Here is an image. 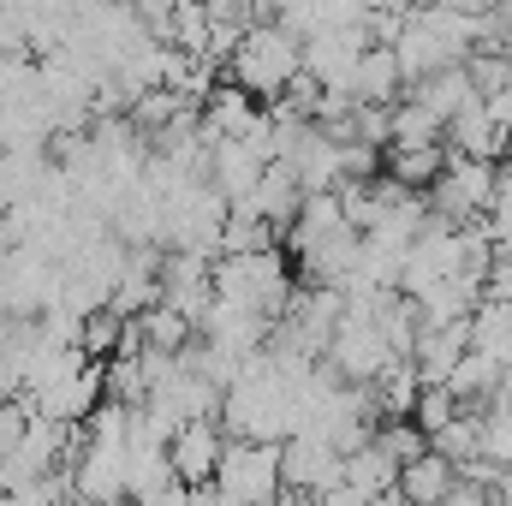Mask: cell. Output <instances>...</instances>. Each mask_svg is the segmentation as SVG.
<instances>
[{
  "instance_id": "19",
  "label": "cell",
  "mask_w": 512,
  "mask_h": 506,
  "mask_svg": "<svg viewBox=\"0 0 512 506\" xmlns=\"http://www.w3.org/2000/svg\"><path fill=\"white\" fill-rule=\"evenodd\" d=\"M126 328H131V316H120L114 304H108V310H96V316H84V358H96V364L120 358Z\"/></svg>"
},
{
  "instance_id": "7",
  "label": "cell",
  "mask_w": 512,
  "mask_h": 506,
  "mask_svg": "<svg viewBox=\"0 0 512 506\" xmlns=\"http://www.w3.org/2000/svg\"><path fill=\"white\" fill-rule=\"evenodd\" d=\"M262 155H256L245 137H209V179L227 203H251L256 185H262Z\"/></svg>"
},
{
  "instance_id": "20",
  "label": "cell",
  "mask_w": 512,
  "mask_h": 506,
  "mask_svg": "<svg viewBox=\"0 0 512 506\" xmlns=\"http://www.w3.org/2000/svg\"><path fill=\"white\" fill-rule=\"evenodd\" d=\"M465 66H471L477 96H501V90H512V54H501V48H477Z\"/></svg>"
},
{
  "instance_id": "17",
  "label": "cell",
  "mask_w": 512,
  "mask_h": 506,
  "mask_svg": "<svg viewBox=\"0 0 512 506\" xmlns=\"http://www.w3.org/2000/svg\"><path fill=\"white\" fill-rule=\"evenodd\" d=\"M429 143H447V126H441L423 102L399 96V102H393V143H387V149H429Z\"/></svg>"
},
{
  "instance_id": "10",
  "label": "cell",
  "mask_w": 512,
  "mask_h": 506,
  "mask_svg": "<svg viewBox=\"0 0 512 506\" xmlns=\"http://www.w3.org/2000/svg\"><path fill=\"white\" fill-rule=\"evenodd\" d=\"M447 143H453V155H477V161H507L512 155V137L495 126V114H489L483 96L447 120Z\"/></svg>"
},
{
  "instance_id": "6",
  "label": "cell",
  "mask_w": 512,
  "mask_h": 506,
  "mask_svg": "<svg viewBox=\"0 0 512 506\" xmlns=\"http://www.w3.org/2000/svg\"><path fill=\"white\" fill-rule=\"evenodd\" d=\"M30 399H36V411L54 417V423H90V411L108 399V364H84V370H72V376L48 381V387L30 393Z\"/></svg>"
},
{
  "instance_id": "3",
  "label": "cell",
  "mask_w": 512,
  "mask_h": 506,
  "mask_svg": "<svg viewBox=\"0 0 512 506\" xmlns=\"http://www.w3.org/2000/svg\"><path fill=\"white\" fill-rule=\"evenodd\" d=\"M370 42H376V36H370V18H364V24L316 30V36H304V72H310L322 90H352L358 60H364V48H370Z\"/></svg>"
},
{
  "instance_id": "1",
  "label": "cell",
  "mask_w": 512,
  "mask_h": 506,
  "mask_svg": "<svg viewBox=\"0 0 512 506\" xmlns=\"http://www.w3.org/2000/svg\"><path fill=\"white\" fill-rule=\"evenodd\" d=\"M227 78L245 84L256 102H280L298 78H304V36L286 30L280 18H262L239 36V48L227 54Z\"/></svg>"
},
{
  "instance_id": "8",
  "label": "cell",
  "mask_w": 512,
  "mask_h": 506,
  "mask_svg": "<svg viewBox=\"0 0 512 506\" xmlns=\"http://www.w3.org/2000/svg\"><path fill=\"white\" fill-rule=\"evenodd\" d=\"M471 358V322H447V328H423L417 334V352H411V364H417V376L423 387H447L453 370Z\"/></svg>"
},
{
  "instance_id": "2",
  "label": "cell",
  "mask_w": 512,
  "mask_h": 506,
  "mask_svg": "<svg viewBox=\"0 0 512 506\" xmlns=\"http://www.w3.org/2000/svg\"><path fill=\"white\" fill-rule=\"evenodd\" d=\"M286 441H227V459L215 471V489L245 506H274L286 495Z\"/></svg>"
},
{
  "instance_id": "9",
  "label": "cell",
  "mask_w": 512,
  "mask_h": 506,
  "mask_svg": "<svg viewBox=\"0 0 512 506\" xmlns=\"http://www.w3.org/2000/svg\"><path fill=\"white\" fill-rule=\"evenodd\" d=\"M304 197H310V191H304L298 167H292V161H268V167H262V185H256V197L245 209H256V215H262L268 227H280V239H286V227L298 221ZM233 209H239V203H233Z\"/></svg>"
},
{
  "instance_id": "18",
  "label": "cell",
  "mask_w": 512,
  "mask_h": 506,
  "mask_svg": "<svg viewBox=\"0 0 512 506\" xmlns=\"http://www.w3.org/2000/svg\"><path fill=\"white\" fill-rule=\"evenodd\" d=\"M429 447H435L441 459H453V465L483 459V411H459L447 429H435V435H429Z\"/></svg>"
},
{
  "instance_id": "12",
  "label": "cell",
  "mask_w": 512,
  "mask_h": 506,
  "mask_svg": "<svg viewBox=\"0 0 512 506\" xmlns=\"http://www.w3.org/2000/svg\"><path fill=\"white\" fill-rule=\"evenodd\" d=\"M262 114H268V102H256L245 84L227 78V84H215V96L203 102V131H209V137H245Z\"/></svg>"
},
{
  "instance_id": "15",
  "label": "cell",
  "mask_w": 512,
  "mask_h": 506,
  "mask_svg": "<svg viewBox=\"0 0 512 506\" xmlns=\"http://www.w3.org/2000/svg\"><path fill=\"white\" fill-rule=\"evenodd\" d=\"M453 161V143H429V149H387L382 155V173H393L405 191H429Z\"/></svg>"
},
{
  "instance_id": "13",
  "label": "cell",
  "mask_w": 512,
  "mask_h": 506,
  "mask_svg": "<svg viewBox=\"0 0 512 506\" xmlns=\"http://www.w3.org/2000/svg\"><path fill=\"white\" fill-rule=\"evenodd\" d=\"M459 489V465L453 459H441L435 447L429 453H417L405 471H399V495L411 506H447V495Z\"/></svg>"
},
{
  "instance_id": "14",
  "label": "cell",
  "mask_w": 512,
  "mask_h": 506,
  "mask_svg": "<svg viewBox=\"0 0 512 506\" xmlns=\"http://www.w3.org/2000/svg\"><path fill=\"white\" fill-rule=\"evenodd\" d=\"M405 96H411V102H423V108L447 126L459 108H471V102H477V84H471V66H447V72H435V78H423V84H405Z\"/></svg>"
},
{
  "instance_id": "11",
  "label": "cell",
  "mask_w": 512,
  "mask_h": 506,
  "mask_svg": "<svg viewBox=\"0 0 512 506\" xmlns=\"http://www.w3.org/2000/svg\"><path fill=\"white\" fill-rule=\"evenodd\" d=\"M352 96L370 102V108H393V102L405 96V66H399V54H393L387 42H370V48H364L358 78H352Z\"/></svg>"
},
{
  "instance_id": "16",
  "label": "cell",
  "mask_w": 512,
  "mask_h": 506,
  "mask_svg": "<svg viewBox=\"0 0 512 506\" xmlns=\"http://www.w3.org/2000/svg\"><path fill=\"white\" fill-rule=\"evenodd\" d=\"M346 483H352L358 495H370V501H387V495L399 489V459L387 453L382 441H370V447H358V453L346 459Z\"/></svg>"
},
{
  "instance_id": "21",
  "label": "cell",
  "mask_w": 512,
  "mask_h": 506,
  "mask_svg": "<svg viewBox=\"0 0 512 506\" xmlns=\"http://www.w3.org/2000/svg\"><path fill=\"white\" fill-rule=\"evenodd\" d=\"M417 0H370V12H411Z\"/></svg>"
},
{
  "instance_id": "4",
  "label": "cell",
  "mask_w": 512,
  "mask_h": 506,
  "mask_svg": "<svg viewBox=\"0 0 512 506\" xmlns=\"http://www.w3.org/2000/svg\"><path fill=\"white\" fill-rule=\"evenodd\" d=\"M286 495H328V489H340L346 483V453L328 441V435H316V429H298V435H286Z\"/></svg>"
},
{
  "instance_id": "5",
  "label": "cell",
  "mask_w": 512,
  "mask_h": 506,
  "mask_svg": "<svg viewBox=\"0 0 512 506\" xmlns=\"http://www.w3.org/2000/svg\"><path fill=\"white\" fill-rule=\"evenodd\" d=\"M227 429H221V417H191V423H179L173 429V441H167V459H173V477L179 483H215V471H221V459H227Z\"/></svg>"
}]
</instances>
